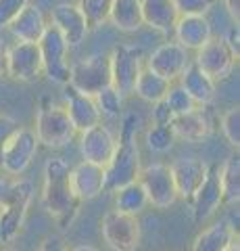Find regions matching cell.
Returning a JSON list of instances; mask_svg holds the SVG:
<instances>
[{"instance_id": "30bf717a", "label": "cell", "mask_w": 240, "mask_h": 251, "mask_svg": "<svg viewBox=\"0 0 240 251\" xmlns=\"http://www.w3.org/2000/svg\"><path fill=\"white\" fill-rule=\"evenodd\" d=\"M38 147H40V143H38V138H36V132L29 128H19L17 134L11 138V143L4 149L0 170H2L6 176L19 178L21 174H25L27 168L34 163L36 155H38Z\"/></svg>"}, {"instance_id": "9a60e30c", "label": "cell", "mask_w": 240, "mask_h": 251, "mask_svg": "<svg viewBox=\"0 0 240 251\" xmlns=\"http://www.w3.org/2000/svg\"><path fill=\"white\" fill-rule=\"evenodd\" d=\"M192 59L188 57V50L180 46L177 42H165L157 46L146 59V67L154 72L157 75H161L167 82H175L180 80L182 72L186 69Z\"/></svg>"}, {"instance_id": "1f68e13d", "label": "cell", "mask_w": 240, "mask_h": 251, "mask_svg": "<svg viewBox=\"0 0 240 251\" xmlns=\"http://www.w3.org/2000/svg\"><path fill=\"white\" fill-rule=\"evenodd\" d=\"M77 9L84 13L90 27H98L105 21H109V9H111V0H80Z\"/></svg>"}, {"instance_id": "ac0fdd59", "label": "cell", "mask_w": 240, "mask_h": 251, "mask_svg": "<svg viewBox=\"0 0 240 251\" xmlns=\"http://www.w3.org/2000/svg\"><path fill=\"white\" fill-rule=\"evenodd\" d=\"M65 100H67V107L65 111L71 120L73 128L77 132H84L103 122V115L98 111V105L94 97H88V94H82L77 92L75 88H71L69 84H65Z\"/></svg>"}, {"instance_id": "83f0119b", "label": "cell", "mask_w": 240, "mask_h": 251, "mask_svg": "<svg viewBox=\"0 0 240 251\" xmlns=\"http://www.w3.org/2000/svg\"><path fill=\"white\" fill-rule=\"evenodd\" d=\"M219 184L223 193V203L234 205L240 199V157L230 155L219 168Z\"/></svg>"}, {"instance_id": "cb8c5ba5", "label": "cell", "mask_w": 240, "mask_h": 251, "mask_svg": "<svg viewBox=\"0 0 240 251\" xmlns=\"http://www.w3.org/2000/svg\"><path fill=\"white\" fill-rule=\"evenodd\" d=\"M140 9L144 25L157 29L161 34L174 31L175 21L180 19L174 0H140Z\"/></svg>"}, {"instance_id": "52a82bcc", "label": "cell", "mask_w": 240, "mask_h": 251, "mask_svg": "<svg viewBox=\"0 0 240 251\" xmlns=\"http://www.w3.org/2000/svg\"><path fill=\"white\" fill-rule=\"evenodd\" d=\"M100 232H103L105 243L113 251H136L142 237L138 216L123 214V211H117V209L105 214Z\"/></svg>"}, {"instance_id": "7bdbcfd3", "label": "cell", "mask_w": 240, "mask_h": 251, "mask_svg": "<svg viewBox=\"0 0 240 251\" xmlns=\"http://www.w3.org/2000/svg\"><path fill=\"white\" fill-rule=\"evenodd\" d=\"M71 251H100V249L92 247V245H77V247H73Z\"/></svg>"}, {"instance_id": "9c48e42d", "label": "cell", "mask_w": 240, "mask_h": 251, "mask_svg": "<svg viewBox=\"0 0 240 251\" xmlns=\"http://www.w3.org/2000/svg\"><path fill=\"white\" fill-rule=\"evenodd\" d=\"M138 182L142 184L149 203L159 209H167L177 201V191L174 184L172 170L165 163H151L140 170L138 174Z\"/></svg>"}, {"instance_id": "5bb4252c", "label": "cell", "mask_w": 240, "mask_h": 251, "mask_svg": "<svg viewBox=\"0 0 240 251\" xmlns=\"http://www.w3.org/2000/svg\"><path fill=\"white\" fill-rule=\"evenodd\" d=\"M80 153L84 157V161L94 163V166L107 168V163L111 161V157L117 147V138L113 132L103 126V122L92 126V128L80 132Z\"/></svg>"}, {"instance_id": "d590c367", "label": "cell", "mask_w": 240, "mask_h": 251, "mask_svg": "<svg viewBox=\"0 0 240 251\" xmlns=\"http://www.w3.org/2000/svg\"><path fill=\"white\" fill-rule=\"evenodd\" d=\"M29 4V0H0V29H6L13 19Z\"/></svg>"}, {"instance_id": "60d3db41", "label": "cell", "mask_w": 240, "mask_h": 251, "mask_svg": "<svg viewBox=\"0 0 240 251\" xmlns=\"http://www.w3.org/2000/svg\"><path fill=\"white\" fill-rule=\"evenodd\" d=\"M221 2H223V6L228 9L230 17L238 23V19H240V0H221Z\"/></svg>"}, {"instance_id": "44dd1931", "label": "cell", "mask_w": 240, "mask_h": 251, "mask_svg": "<svg viewBox=\"0 0 240 251\" xmlns=\"http://www.w3.org/2000/svg\"><path fill=\"white\" fill-rule=\"evenodd\" d=\"M174 34H175V42L184 46L186 50H198L213 36V29H211V23L207 21V17L184 15V17L175 21Z\"/></svg>"}, {"instance_id": "7a4b0ae2", "label": "cell", "mask_w": 240, "mask_h": 251, "mask_svg": "<svg viewBox=\"0 0 240 251\" xmlns=\"http://www.w3.org/2000/svg\"><path fill=\"white\" fill-rule=\"evenodd\" d=\"M142 126V117L130 111L121 115V130L117 147L111 161L105 168V193H115L117 188L130 182H136L142 170L140 147H138V130Z\"/></svg>"}, {"instance_id": "e575fe53", "label": "cell", "mask_w": 240, "mask_h": 251, "mask_svg": "<svg viewBox=\"0 0 240 251\" xmlns=\"http://www.w3.org/2000/svg\"><path fill=\"white\" fill-rule=\"evenodd\" d=\"M174 2H175V9L180 13V17H184V15L205 17V13L211 11L218 0H174Z\"/></svg>"}, {"instance_id": "4fadbf2b", "label": "cell", "mask_w": 240, "mask_h": 251, "mask_svg": "<svg viewBox=\"0 0 240 251\" xmlns=\"http://www.w3.org/2000/svg\"><path fill=\"white\" fill-rule=\"evenodd\" d=\"M190 209H192V218L196 224L207 222L209 218H213L218 214V209L223 205V193H221V184H219V166H209V172L205 180L200 182L196 188V193L192 195Z\"/></svg>"}, {"instance_id": "6da1fadb", "label": "cell", "mask_w": 240, "mask_h": 251, "mask_svg": "<svg viewBox=\"0 0 240 251\" xmlns=\"http://www.w3.org/2000/svg\"><path fill=\"white\" fill-rule=\"evenodd\" d=\"M82 201L71 186V166L63 157H50L44 166V186H42V207L59 228L67 230L80 211Z\"/></svg>"}, {"instance_id": "7c38bea8", "label": "cell", "mask_w": 240, "mask_h": 251, "mask_svg": "<svg viewBox=\"0 0 240 251\" xmlns=\"http://www.w3.org/2000/svg\"><path fill=\"white\" fill-rule=\"evenodd\" d=\"M40 46L32 42H17L6 49V75L19 82H36L42 75Z\"/></svg>"}, {"instance_id": "603a6c76", "label": "cell", "mask_w": 240, "mask_h": 251, "mask_svg": "<svg viewBox=\"0 0 240 251\" xmlns=\"http://www.w3.org/2000/svg\"><path fill=\"white\" fill-rule=\"evenodd\" d=\"M46 27L48 25H46L44 13L32 2H29L9 25L11 34L15 36V40L17 42H32V44L40 42V38H42Z\"/></svg>"}, {"instance_id": "8d00e7d4", "label": "cell", "mask_w": 240, "mask_h": 251, "mask_svg": "<svg viewBox=\"0 0 240 251\" xmlns=\"http://www.w3.org/2000/svg\"><path fill=\"white\" fill-rule=\"evenodd\" d=\"M21 128L19 122L11 115H0V163H2V155H4V149L6 145L11 143V138L17 134V130Z\"/></svg>"}, {"instance_id": "d6986e66", "label": "cell", "mask_w": 240, "mask_h": 251, "mask_svg": "<svg viewBox=\"0 0 240 251\" xmlns=\"http://www.w3.org/2000/svg\"><path fill=\"white\" fill-rule=\"evenodd\" d=\"M71 186L80 201H92L105 193V168L82 161L71 168Z\"/></svg>"}, {"instance_id": "484cf974", "label": "cell", "mask_w": 240, "mask_h": 251, "mask_svg": "<svg viewBox=\"0 0 240 251\" xmlns=\"http://www.w3.org/2000/svg\"><path fill=\"white\" fill-rule=\"evenodd\" d=\"M109 21L121 31H138L144 25L140 0H111Z\"/></svg>"}, {"instance_id": "74e56055", "label": "cell", "mask_w": 240, "mask_h": 251, "mask_svg": "<svg viewBox=\"0 0 240 251\" xmlns=\"http://www.w3.org/2000/svg\"><path fill=\"white\" fill-rule=\"evenodd\" d=\"M151 117H153V124H172V120H174V115L167 109L165 100H157V103H153Z\"/></svg>"}, {"instance_id": "8992f818", "label": "cell", "mask_w": 240, "mask_h": 251, "mask_svg": "<svg viewBox=\"0 0 240 251\" xmlns=\"http://www.w3.org/2000/svg\"><path fill=\"white\" fill-rule=\"evenodd\" d=\"M38 46H40L42 67H44V74L48 75V80L59 86L69 84V74H71V65H69V59H67L69 46L65 42V38L59 34V29L55 25H48L44 29Z\"/></svg>"}, {"instance_id": "8fae6325", "label": "cell", "mask_w": 240, "mask_h": 251, "mask_svg": "<svg viewBox=\"0 0 240 251\" xmlns=\"http://www.w3.org/2000/svg\"><path fill=\"white\" fill-rule=\"evenodd\" d=\"M211 80H223L232 74L238 57L228 46L221 36H211L209 40L196 50V57L192 59Z\"/></svg>"}, {"instance_id": "f6af8a7d", "label": "cell", "mask_w": 240, "mask_h": 251, "mask_svg": "<svg viewBox=\"0 0 240 251\" xmlns=\"http://www.w3.org/2000/svg\"><path fill=\"white\" fill-rule=\"evenodd\" d=\"M6 251H21V249H6Z\"/></svg>"}, {"instance_id": "5b68a950", "label": "cell", "mask_w": 240, "mask_h": 251, "mask_svg": "<svg viewBox=\"0 0 240 251\" xmlns=\"http://www.w3.org/2000/svg\"><path fill=\"white\" fill-rule=\"evenodd\" d=\"M144 50L142 46L136 44H121L113 49L109 57V69H111V86L121 97L134 94V86L138 75L142 72Z\"/></svg>"}, {"instance_id": "ee69618b", "label": "cell", "mask_w": 240, "mask_h": 251, "mask_svg": "<svg viewBox=\"0 0 240 251\" xmlns=\"http://www.w3.org/2000/svg\"><path fill=\"white\" fill-rule=\"evenodd\" d=\"M226 251H240V243H238V237H236L234 241L230 243V245H228V249H226Z\"/></svg>"}, {"instance_id": "4dcf8cb0", "label": "cell", "mask_w": 240, "mask_h": 251, "mask_svg": "<svg viewBox=\"0 0 240 251\" xmlns=\"http://www.w3.org/2000/svg\"><path fill=\"white\" fill-rule=\"evenodd\" d=\"M165 105L167 109L172 111V115H184V113H190V111H195V109L198 107L195 100H192V97L188 92H186L180 84H175V86H169V90L165 94Z\"/></svg>"}, {"instance_id": "2e32d148", "label": "cell", "mask_w": 240, "mask_h": 251, "mask_svg": "<svg viewBox=\"0 0 240 251\" xmlns=\"http://www.w3.org/2000/svg\"><path fill=\"white\" fill-rule=\"evenodd\" d=\"M52 25L59 29V34L65 38V42L69 49L80 46L90 34V25L84 13L77 9V4L71 2H61L50 11Z\"/></svg>"}, {"instance_id": "d6a6232c", "label": "cell", "mask_w": 240, "mask_h": 251, "mask_svg": "<svg viewBox=\"0 0 240 251\" xmlns=\"http://www.w3.org/2000/svg\"><path fill=\"white\" fill-rule=\"evenodd\" d=\"M96 105H98V111L103 117H111V120H115V117H121V107H123V97L113 88V86H107V88L100 90L96 97Z\"/></svg>"}, {"instance_id": "f1b7e54d", "label": "cell", "mask_w": 240, "mask_h": 251, "mask_svg": "<svg viewBox=\"0 0 240 251\" xmlns=\"http://www.w3.org/2000/svg\"><path fill=\"white\" fill-rule=\"evenodd\" d=\"M146 205H149V197H146L144 188L138 180L115 191V207H117V211L138 216Z\"/></svg>"}, {"instance_id": "ab89813d", "label": "cell", "mask_w": 240, "mask_h": 251, "mask_svg": "<svg viewBox=\"0 0 240 251\" xmlns=\"http://www.w3.org/2000/svg\"><path fill=\"white\" fill-rule=\"evenodd\" d=\"M221 38L228 42V46L234 50V54L238 57V54H240V27H238V23H234L232 27H228V31Z\"/></svg>"}, {"instance_id": "277c9868", "label": "cell", "mask_w": 240, "mask_h": 251, "mask_svg": "<svg viewBox=\"0 0 240 251\" xmlns=\"http://www.w3.org/2000/svg\"><path fill=\"white\" fill-rule=\"evenodd\" d=\"M34 132H36L38 143L44 147H50V149L65 147L77 134V130L73 128V124L65 111V107L52 105L48 97H44L40 100V107H38V113H36Z\"/></svg>"}, {"instance_id": "7402d4cb", "label": "cell", "mask_w": 240, "mask_h": 251, "mask_svg": "<svg viewBox=\"0 0 240 251\" xmlns=\"http://www.w3.org/2000/svg\"><path fill=\"white\" fill-rule=\"evenodd\" d=\"M180 86L192 97L198 107H207L215 99V80H211L195 61H190L180 75Z\"/></svg>"}, {"instance_id": "3957f363", "label": "cell", "mask_w": 240, "mask_h": 251, "mask_svg": "<svg viewBox=\"0 0 240 251\" xmlns=\"http://www.w3.org/2000/svg\"><path fill=\"white\" fill-rule=\"evenodd\" d=\"M34 193L29 180L0 178V243H11L21 232Z\"/></svg>"}, {"instance_id": "e0dca14e", "label": "cell", "mask_w": 240, "mask_h": 251, "mask_svg": "<svg viewBox=\"0 0 240 251\" xmlns=\"http://www.w3.org/2000/svg\"><path fill=\"white\" fill-rule=\"evenodd\" d=\"M169 170H172V176H174L177 197L190 201L192 195L196 193V188L207 176L209 163L198 159V157H180V159H175L169 166Z\"/></svg>"}, {"instance_id": "f35d334b", "label": "cell", "mask_w": 240, "mask_h": 251, "mask_svg": "<svg viewBox=\"0 0 240 251\" xmlns=\"http://www.w3.org/2000/svg\"><path fill=\"white\" fill-rule=\"evenodd\" d=\"M38 251H69V247L61 234H48V237H44V241L40 243V249Z\"/></svg>"}, {"instance_id": "4316f807", "label": "cell", "mask_w": 240, "mask_h": 251, "mask_svg": "<svg viewBox=\"0 0 240 251\" xmlns=\"http://www.w3.org/2000/svg\"><path fill=\"white\" fill-rule=\"evenodd\" d=\"M169 86H172V82L163 80L161 75L151 72L149 67H142V72H140V75H138V80H136L134 92L144 100V103L153 105V103H157V100L165 99Z\"/></svg>"}, {"instance_id": "b9f144b4", "label": "cell", "mask_w": 240, "mask_h": 251, "mask_svg": "<svg viewBox=\"0 0 240 251\" xmlns=\"http://www.w3.org/2000/svg\"><path fill=\"white\" fill-rule=\"evenodd\" d=\"M6 75V46L0 42V77Z\"/></svg>"}, {"instance_id": "d4e9b609", "label": "cell", "mask_w": 240, "mask_h": 251, "mask_svg": "<svg viewBox=\"0 0 240 251\" xmlns=\"http://www.w3.org/2000/svg\"><path fill=\"white\" fill-rule=\"evenodd\" d=\"M236 237L238 234H236L234 224L223 218L196 234L195 243H192V251H226L228 245Z\"/></svg>"}, {"instance_id": "ffe728a7", "label": "cell", "mask_w": 240, "mask_h": 251, "mask_svg": "<svg viewBox=\"0 0 240 251\" xmlns=\"http://www.w3.org/2000/svg\"><path fill=\"white\" fill-rule=\"evenodd\" d=\"M207 107H196L190 113L174 115L172 130L175 138H182L186 143H196V140H203L205 136H209L213 124H211V117H209Z\"/></svg>"}, {"instance_id": "ba28073f", "label": "cell", "mask_w": 240, "mask_h": 251, "mask_svg": "<svg viewBox=\"0 0 240 251\" xmlns=\"http://www.w3.org/2000/svg\"><path fill=\"white\" fill-rule=\"evenodd\" d=\"M69 86L77 92L88 94V97H96V94L111 86V69H109V57L103 54H92L88 59L77 61L71 65V74H69Z\"/></svg>"}, {"instance_id": "836d02e7", "label": "cell", "mask_w": 240, "mask_h": 251, "mask_svg": "<svg viewBox=\"0 0 240 251\" xmlns=\"http://www.w3.org/2000/svg\"><path fill=\"white\" fill-rule=\"evenodd\" d=\"M221 132L230 147H236V149L240 147V109L238 107H230L221 115Z\"/></svg>"}, {"instance_id": "f546056e", "label": "cell", "mask_w": 240, "mask_h": 251, "mask_svg": "<svg viewBox=\"0 0 240 251\" xmlns=\"http://www.w3.org/2000/svg\"><path fill=\"white\" fill-rule=\"evenodd\" d=\"M175 143L172 124H153L146 130V145L154 153H167Z\"/></svg>"}]
</instances>
